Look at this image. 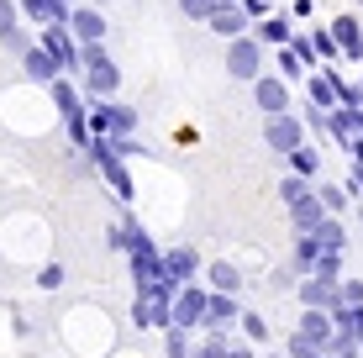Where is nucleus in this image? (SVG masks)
I'll return each instance as SVG.
<instances>
[{
    "mask_svg": "<svg viewBox=\"0 0 363 358\" xmlns=\"http://www.w3.org/2000/svg\"><path fill=\"white\" fill-rule=\"evenodd\" d=\"M232 322H242V311H237V295H227V290H211L206 327H232Z\"/></svg>",
    "mask_w": 363,
    "mask_h": 358,
    "instance_id": "nucleus-15",
    "label": "nucleus"
},
{
    "mask_svg": "<svg viewBox=\"0 0 363 358\" xmlns=\"http://www.w3.org/2000/svg\"><path fill=\"white\" fill-rule=\"evenodd\" d=\"M316 258H321V237H316V232H295L290 269H295V274H311V269H316Z\"/></svg>",
    "mask_w": 363,
    "mask_h": 358,
    "instance_id": "nucleus-14",
    "label": "nucleus"
},
{
    "mask_svg": "<svg viewBox=\"0 0 363 358\" xmlns=\"http://www.w3.org/2000/svg\"><path fill=\"white\" fill-rule=\"evenodd\" d=\"M347 190H353V201L363 206V164H353V179H347Z\"/></svg>",
    "mask_w": 363,
    "mask_h": 358,
    "instance_id": "nucleus-32",
    "label": "nucleus"
},
{
    "mask_svg": "<svg viewBox=\"0 0 363 358\" xmlns=\"http://www.w3.org/2000/svg\"><path fill=\"white\" fill-rule=\"evenodd\" d=\"M206 311H211V285H184L179 295H174V327H206Z\"/></svg>",
    "mask_w": 363,
    "mask_h": 358,
    "instance_id": "nucleus-6",
    "label": "nucleus"
},
{
    "mask_svg": "<svg viewBox=\"0 0 363 358\" xmlns=\"http://www.w3.org/2000/svg\"><path fill=\"white\" fill-rule=\"evenodd\" d=\"M21 21H27V16H21V0H0V43H6Z\"/></svg>",
    "mask_w": 363,
    "mask_h": 358,
    "instance_id": "nucleus-26",
    "label": "nucleus"
},
{
    "mask_svg": "<svg viewBox=\"0 0 363 358\" xmlns=\"http://www.w3.org/2000/svg\"><path fill=\"white\" fill-rule=\"evenodd\" d=\"M21 69H27V79H32V84H43V90H48V84L58 79V74H64V64H58V58L48 53L43 43H32L27 53H21Z\"/></svg>",
    "mask_w": 363,
    "mask_h": 358,
    "instance_id": "nucleus-11",
    "label": "nucleus"
},
{
    "mask_svg": "<svg viewBox=\"0 0 363 358\" xmlns=\"http://www.w3.org/2000/svg\"><path fill=\"white\" fill-rule=\"evenodd\" d=\"M90 6H100V11H106V6H111V0H90Z\"/></svg>",
    "mask_w": 363,
    "mask_h": 358,
    "instance_id": "nucleus-35",
    "label": "nucleus"
},
{
    "mask_svg": "<svg viewBox=\"0 0 363 358\" xmlns=\"http://www.w3.org/2000/svg\"><path fill=\"white\" fill-rule=\"evenodd\" d=\"M316 237H321V253H342V248H347L342 216H332V211H327V221H321V227H316Z\"/></svg>",
    "mask_w": 363,
    "mask_h": 358,
    "instance_id": "nucleus-20",
    "label": "nucleus"
},
{
    "mask_svg": "<svg viewBox=\"0 0 363 358\" xmlns=\"http://www.w3.org/2000/svg\"><path fill=\"white\" fill-rule=\"evenodd\" d=\"M227 74L232 79H247L253 84L258 74H269V43H258V32H242L227 43Z\"/></svg>",
    "mask_w": 363,
    "mask_h": 358,
    "instance_id": "nucleus-2",
    "label": "nucleus"
},
{
    "mask_svg": "<svg viewBox=\"0 0 363 358\" xmlns=\"http://www.w3.org/2000/svg\"><path fill=\"white\" fill-rule=\"evenodd\" d=\"M269 358H290V353H269Z\"/></svg>",
    "mask_w": 363,
    "mask_h": 358,
    "instance_id": "nucleus-36",
    "label": "nucleus"
},
{
    "mask_svg": "<svg viewBox=\"0 0 363 358\" xmlns=\"http://www.w3.org/2000/svg\"><path fill=\"white\" fill-rule=\"evenodd\" d=\"M90 127L111 132V138H132L137 132V111L127 101H116V95H106V101H90Z\"/></svg>",
    "mask_w": 363,
    "mask_h": 358,
    "instance_id": "nucleus-4",
    "label": "nucleus"
},
{
    "mask_svg": "<svg viewBox=\"0 0 363 358\" xmlns=\"http://www.w3.org/2000/svg\"><path fill=\"white\" fill-rule=\"evenodd\" d=\"M216 11H221V0H179V16L200 21V27H206V21L216 16Z\"/></svg>",
    "mask_w": 363,
    "mask_h": 358,
    "instance_id": "nucleus-25",
    "label": "nucleus"
},
{
    "mask_svg": "<svg viewBox=\"0 0 363 358\" xmlns=\"http://www.w3.org/2000/svg\"><path fill=\"white\" fill-rule=\"evenodd\" d=\"M232 358H258V353H253V342L242 337V342H232Z\"/></svg>",
    "mask_w": 363,
    "mask_h": 358,
    "instance_id": "nucleus-33",
    "label": "nucleus"
},
{
    "mask_svg": "<svg viewBox=\"0 0 363 358\" xmlns=\"http://www.w3.org/2000/svg\"><path fill=\"white\" fill-rule=\"evenodd\" d=\"M206 285H211V290H227V295H237V290H242V269L227 264V258H216V264L206 269Z\"/></svg>",
    "mask_w": 363,
    "mask_h": 358,
    "instance_id": "nucleus-18",
    "label": "nucleus"
},
{
    "mask_svg": "<svg viewBox=\"0 0 363 358\" xmlns=\"http://www.w3.org/2000/svg\"><path fill=\"white\" fill-rule=\"evenodd\" d=\"M321 221H327V201H321L316 190H311L306 201H295V206H290V227H295V232H316Z\"/></svg>",
    "mask_w": 363,
    "mask_h": 358,
    "instance_id": "nucleus-12",
    "label": "nucleus"
},
{
    "mask_svg": "<svg viewBox=\"0 0 363 358\" xmlns=\"http://www.w3.org/2000/svg\"><path fill=\"white\" fill-rule=\"evenodd\" d=\"M64 279H69V269H64V264H48L43 274H37V290H58Z\"/></svg>",
    "mask_w": 363,
    "mask_h": 358,
    "instance_id": "nucleus-29",
    "label": "nucleus"
},
{
    "mask_svg": "<svg viewBox=\"0 0 363 358\" xmlns=\"http://www.w3.org/2000/svg\"><path fill=\"white\" fill-rule=\"evenodd\" d=\"M332 337H337V316L321 311V306H300V322L290 332V342H284V353L290 358H316V353L332 348Z\"/></svg>",
    "mask_w": 363,
    "mask_h": 358,
    "instance_id": "nucleus-1",
    "label": "nucleus"
},
{
    "mask_svg": "<svg viewBox=\"0 0 363 358\" xmlns=\"http://www.w3.org/2000/svg\"><path fill=\"white\" fill-rule=\"evenodd\" d=\"M306 132H311V121H300L295 111H279V116H264V142H269V147H274L279 158H290L300 142H311Z\"/></svg>",
    "mask_w": 363,
    "mask_h": 358,
    "instance_id": "nucleus-3",
    "label": "nucleus"
},
{
    "mask_svg": "<svg viewBox=\"0 0 363 358\" xmlns=\"http://www.w3.org/2000/svg\"><path fill=\"white\" fill-rule=\"evenodd\" d=\"M347 158H353V164H363V132H358L353 142H347Z\"/></svg>",
    "mask_w": 363,
    "mask_h": 358,
    "instance_id": "nucleus-34",
    "label": "nucleus"
},
{
    "mask_svg": "<svg viewBox=\"0 0 363 358\" xmlns=\"http://www.w3.org/2000/svg\"><path fill=\"white\" fill-rule=\"evenodd\" d=\"M311 274H321V279H342V253H321Z\"/></svg>",
    "mask_w": 363,
    "mask_h": 358,
    "instance_id": "nucleus-28",
    "label": "nucleus"
},
{
    "mask_svg": "<svg viewBox=\"0 0 363 358\" xmlns=\"http://www.w3.org/2000/svg\"><path fill=\"white\" fill-rule=\"evenodd\" d=\"M316 195L327 201V211H332V216H342V211H347V201H353V190H347V184H327V179L316 184Z\"/></svg>",
    "mask_w": 363,
    "mask_h": 358,
    "instance_id": "nucleus-24",
    "label": "nucleus"
},
{
    "mask_svg": "<svg viewBox=\"0 0 363 358\" xmlns=\"http://www.w3.org/2000/svg\"><path fill=\"white\" fill-rule=\"evenodd\" d=\"M253 32H258V43H269V47L295 43V11H269V16L253 21Z\"/></svg>",
    "mask_w": 363,
    "mask_h": 358,
    "instance_id": "nucleus-10",
    "label": "nucleus"
},
{
    "mask_svg": "<svg viewBox=\"0 0 363 358\" xmlns=\"http://www.w3.org/2000/svg\"><path fill=\"white\" fill-rule=\"evenodd\" d=\"M69 6H74V0H69Z\"/></svg>",
    "mask_w": 363,
    "mask_h": 358,
    "instance_id": "nucleus-37",
    "label": "nucleus"
},
{
    "mask_svg": "<svg viewBox=\"0 0 363 358\" xmlns=\"http://www.w3.org/2000/svg\"><path fill=\"white\" fill-rule=\"evenodd\" d=\"M342 306H363V279H342Z\"/></svg>",
    "mask_w": 363,
    "mask_h": 358,
    "instance_id": "nucleus-31",
    "label": "nucleus"
},
{
    "mask_svg": "<svg viewBox=\"0 0 363 358\" xmlns=\"http://www.w3.org/2000/svg\"><path fill=\"white\" fill-rule=\"evenodd\" d=\"M206 27L216 32V37H227V43H232V37L253 32V11H247L242 0H221V11H216V16H211V21H206Z\"/></svg>",
    "mask_w": 363,
    "mask_h": 358,
    "instance_id": "nucleus-9",
    "label": "nucleus"
},
{
    "mask_svg": "<svg viewBox=\"0 0 363 358\" xmlns=\"http://www.w3.org/2000/svg\"><path fill=\"white\" fill-rule=\"evenodd\" d=\"M274 53H279V58H274V64H279V74H284V79H300V84H306V74H311V64H306V53H300V47L295 43H284V47H274Z\"/></svg>",
    "mask_w": 363,
    "mask_h": 358,
    "instance_id": "nucleus-19",
    "label": "nucleus"
},
{
    "mask_svg": "<svg viewBox=\"0 0 363 358\" xmlns=\"http://www.w3.org/2000/svg\"><path fill=\"white\" fill-rule=\"evenodd\" d=\"M290 169H295V174H306V179H316V174H321V153H316L311 142H300L295 153H290Z\"/></svg>",
    "mask_w": 363,
    "mask_h": 358,
    "instance_id": "nucleus-23",
    "label": "nucleus"
},
{
    "mask_svg": "<svg viewBox=\"0 0 363 358\" xmlns=\"http://www.w3.org/2000/svg\"><path fill=\"white\" fill-rule=\"evenodd\" d=\"M69 0H21V16L32 21V27H53V21H69Z\"/></svg>",
    "mask_w": 363,
    "mask_h": 358,
    "instance_id": "nucleus-13",
    "label": "nucleus"
},
{
    "mask_svg": "<svg viewBox=\"0 0 363 358\" xmlns=\"http://www.w3.org/2000/svg\"><path fill=\"white\" fill-rule=\"evenodd\" d=\"M300 306H321V311H337L342 306V279H321V274H300Z\"/></svg>",
    "mask_w": 363,
    "mask_h": 358,
    "instance_id": "nucleus-8",
    "label": "nucleus"
},
{
    "mask_svg": "<svg viewBox=\"0 0 363 358\" xmlns=\"http://www.w3.org/2000/svg\"><path fill=\"white\" fill-rule=\"evenodd\" d=\"M69 27H74V37H79V43H106L111 21H106V11H100V6H90V0H74Z\"/></svg>",
    "mask_w": 363,
    "mask_h": 358,
    "instance_id": "nucleus-7",
    "label": "nucleus"
},
{
    "mask_svg": "<svg viewBox=\"0 0 363 358\" xmlns=\"http://www.w3.org/2000/svg\"><path fill=\"white\" fill-rule=\"evenodd\" d=\"M32 43H37V37L27 32V21H21V27H16V32H11V37H6V47H11V53H16V58H21V53H27V47H32Z\"/></svg>",
    "mask_w": 363,
    "mask_h": 358,
    "instance_id": "nucleus-30",
    "label": "nucleus"
},
{
    "mask_svg": "<svg viewBox=\"0 0 363 358\" xmlns=\"http://www.w3.org/2000/svg\"><path fill=\"white\" fill-rule=\"evenodd\" d=\"M311 37H316V53H321V64H342V43H337V32H332V21L327 27H311Z\"/></svg>",
    "mask_w": 363,
    "mask_h": 358,
    "instance_id": "nucleus-21",
    "label": "nucleus"
},
{
    "mask_svg": "<svg viewBox=\"0 0 363 358\" xmlns=\"http://www.w3.org/2000/svg\"><path fill=\"white\" fill-rule=\"evenodd\" d=\"M164 264H169V274L179 279V285H190V279L200 274V258H195V248H164Z\"/></svg>",
    "mask_w": 363,
    "mask_h": 358,
    "instance_id": "nucleus-16",
    "label": "nucleus"
},
{
    "mask_svg": "<svg viewBox=\"0 0 363 358\" xmlns=\"http://www.w3.org/2000/svg\"><path fill=\"white\" fill-rule=\"evenodd\" d=\"M232 332L227 327H206V337L195 342V358H232Z\"/></svg>",
    "mask_w": 363,
    "mask_h": 358,
    "instance_id": "nucleus-17",
    "label": "nucleus"
},
{
    "mask_svg": "<svg viewBox=\"0 0 363 358\" xmlns=\"http://www.w3.org/2000/svg\"><path fill=\"white\" fill-rule=\"evenodd\" d=\"M237 327H242L247 342H269V322H264L258 311H242V322H237Z\"/></svg>",
    "mask_w": 363,
    "mask_h": 358,
    "instance_id": "nucleus-27",
    "label": "nucleus"
},
{
    "mask_svg": "<svg viewBox=\"0 0 363 358\" xmlns=\"http://www.w3.org/2000/svg\"><path fill=\"white\" fill-rule=\"evenodd\" d=\"M253 106L264 111V116H279V111H295L290 79H284V74H258V79H253Z\"/></svg>",
    "mask_w": 363,
    "mask_h": 358,
    "instance_id": "nucleus-5",
    "label": "nucleus"
},
{
    "mask_svg": "<svg viewBox=\"0 0 363 358\" xmlns=\"http://www.w3.org/2000/svg\"><path fill=\"white\" fill-rule=\"evenodd\" d=\"M164 353L169 358H195V332L190 327H169L164 332Z\"/></svg>",
    "mask_w": 363,
    "mask_h": 358,
    "instance_id": "nucleus-22",
    "label": "nucleus"
}]
</instances>
